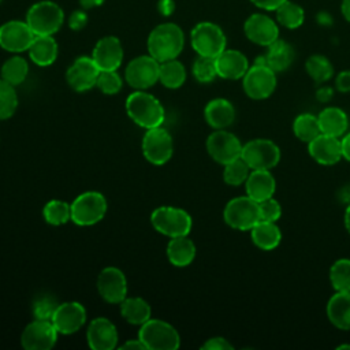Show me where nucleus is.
Returning a JSON list of instances; mask_svg holds the SVG:
<instances>
[{
  "label": "nucleus",
  "instance_id": "1",
  "mask_svg": "<svg viewBox=\"0 0 350 350\" xmlns=\"http://www.w3.org/2000/svg\"><path fill=\"white\" fill-rule=\"evenodd\" d=\"M146 45L148 53L159 63L176 59L183 49L185 34L176 23H160L149 33Z\"/></svg>",
  "mask_w": 350,
  "mask_h": 350
},
{
  "label": "nucleus",
  "instance_id": "2",
  "mask_svg": "<svg viewBox=\"0 0 350 350\" xmlns=\"http://www.w3.org/2000/svg\"><path fill=\"white\" fill-rule=\"evenodd\" d=\"M129 118L144 129H153L163 124L165 112L163 104L153 94L145 90H135L126 98Z\"/></svg>",
  "mask_w": 350,
  "mask_h": 350
},
{
  "label": "nucleus",
  "instance_id": "3",
  "mask_svg": "<svg viewBox=\"0 0 350 350\" xmlns=\"http://www.w3.org/2000/svg\"><path fill=\"white\" fill-rule=\"evenodd\" d=\"M25 21L36 36H53L63 25L64 12L55 1L42 0L27 10Z\"/></svg>",
  "mask_w": 350,
  "mask_h": 350
},
{
  "label": "nucleus",
  "instance_id": "4",
  "mask_svg": "<svg viewBox=\"0 0 350 350\" xmlns=\"http://www.w3.org/2000/svg\"><path fill=\"white\" fill-rule=\"evenodd\" d=\"M227 226L239 231H250L260 220V204L249 196H239L230 200L223 211Z\"/></svg>",
  "mask_w": 350,
  "mask_h": 350
},
{
  "label": "nucleus",
  "instance_id": "5",
  "mask_svg": "<svg viewBox=\"0 0 350 350\" xmlns=\"http://www.w3.org/2000/svg\"><path fill=\"white\" fill-rule=\"evenodd\" d=\"M138 338L146 350H176L180 345L178 331L170 323L159 319L145 321L138 331Z\"/></svg>",
  "mask_w": 350,
  "mask_h": 350
},
{
  "label": "nucleus",
  "instance_id": "6",
  "mask_svg": "<svg viewBox=\"0 0 350 350\" xmlns=\"http://www.w3.org/2000/svg\"><path fill=\"white\" fill-rule=\"evenodd\" d=\"M153 228L170 238L189 235L193 220L191 216L182 208L176 206H159L150 215Z\"/></svg>",
  "mask_w": 350,
  "mask_h": 350
},
{
  "label": "nucleus",
  "instance_id": "7",
  "mask_svg": "<svg viewBox=\"0 0 350 350\" xmlns=\"http://www.w3.org/2000/svg\"><path fill=\"white\" fill-rule=\"evenodd\" d=\"M190 42L197 55L216 57L226 49L227 38L219 25L200 22L191 29Z\"/></svg>",
  "mask_w": 350,
  "mask_h": 350
},
{
  "label": "nucleus",
  "instance_id": "8",
  "mask_svg": "<svg viewBox=\"0 0 350 350\" xmlns=\"http://www.w3.org/2000/svg\"><path fill=\"white\" fill-rule=\"evenodd\" d=\"M107 200L100 191H85L71 202V221L78 226H93L104 219Z\"/></svg>",
  "mask_w": 350,
  "mask_h": 350
},
{
  "label": "nucleus",
  "instance_id": "9",
  "mask_svg": "<svg viewBox=\"0 0 350 350\" xmlns=\"http://www.w3.org/2000/svg\"><path fill=\"white\" fill-rule=\"evenodd\" d=\"M241 157L252 170H272L280 161V149L272 139L254 138L243 144Z\"/></svg>",
  "mask_w": 350,
  "mask_h": 350
},
{
  "label": "nucleus",
  "instance_id": "10",
  "mask_svg": "<svg viewBox=\"0 0 350 350\" xmlns=\"http://www.w3.org/2000/svg\"><path fill=\"white\" fill-rule=\"evenodd\" d=\"M276 72L265 64L253 63L242 78L245 94L252 100H265L276 89Z\"/></svg>",
  "mask_w": 350,
  "mask_h": 350
},
{
  "label": "nucleus",
  "instance_id": "11",
  "mask_svg": "<svg viewBox=\"0 0 350 350\" xmlns=\"http://www.w3.org/2000/svg\"><path fill=\"white\" fill-rule=\"evenodd\" d=\"M159 67L160 63L153 56H137L126 66V82L135 90H145L159 82Z\"/></svg>",
  "mask_w": 350,
  "mask_h": 350
},
{
  "label": "nucleus",
  "instance_id": "12",
  "mask_svg": "<svg viewBox=\"0 0 350 350\" xmlns=\"http://www.w3.org/2000/svg\"><path fill=\"white\" fill-rule=\"evenodd\" d=\"M174 152L171 134L161 126L148 129L142 138L144 157L153 165L165 164Z\"/></svg>",
  "mask_w": 350,
  "mask_h": 350
},
{
  "label": "nucleus",
  "instance_id": "13",
  "mask_svg": "<svg viewBox=\"0 0 350 350\" xmlns=\"http://www.w3.org/2000/svg\"><path fill=\"white\" fill-rule=\"evenodd\" d=\"M242 146L239 138L226 129L215 130L206 138V152L219 164L226 165L241 157Z\"/></svg>",
  "mask_w": 350,
  "mask_h": 350
},
{
  "label": "nucleus",
  "instance_id": "14",
  "mask_svg": "<svg viewBox=\"0 0 350 350\" xmlns=\"http://www.w3.org/2000/svg\"><path fill=\"white\" fill-rule=\"evenodd\" d=\"M57 329L51 320L34 319L21 335L22 347L26 350H49L57 340Z\"/></svg>",
  "mask_w": 350,
  "mask_h": 350
},
{
  "label": "nucleus",
  "instance_id": "15",
  "mask_svg": "<svg viewBox=\"0 0 350 350\" xmlns=\"http://www.w3.org/2000/svg\"><path fill=\"white\" fill-rule=\"evenodd\" d=\"M36 34L26 21H8L0 26V46L12 53H21L30 48Z\"/></svg>",
  "mask_w": 350,
  "mask_h": 350
},
{
  "label": "nucleus",
  "instance_id": "16",
  "mask_svg": "<svg viewBox=\"0 0 350 350\" xmlns=\"http://www.w3.org/2000/svg\"><path fill=\"white\" fill-rule=\"evenodd\" d=\"M243 33L253 44L267 48L279 38V26L273 18L256 12L249 15L245 21Z\"/></svg>",
  "mask_w": 350,
  "mask_h": 350
},
{
  "label": "nucleus",
  "instance_id": "17",
  "mask_svg": "<svg viewBox=\"0 0 350 350\" xmlns=\"http://www.w3.org/2000/svg\"><path fill=\"white\" fill-rule=\"evenodd\" d=\"M100 68L92 56H79L66 71L68 86L75 92H88L96 86Z\"/></svg>",
  "mask_w": 350,
  "mask_h": 350
},
{
  "label": "nucleus",
  "instance_id": "18",
  "mask_svg": "<svg viewBox=\"0 0 350 350\" xmlns=\"http://www.w3.org/2000/svg\"><path fill=\"white\" fill-rule=\"evenodd\" d=\"M97 290L108 304H120L127 297V279L119 268L107 267L98 273Z\"/></svg>",
  "mask_w": 350,
  "mask_h": 350
},
{
  "label": "nucleus",
  "instance_id": "19",
  "mask_svg": "<svg viewBox=\"0 0 350 350\" xmlns=\"http://www.w3.org/2000/svg\"><path fill=\"white\" fill-rule=\"evenodd\" d=\"M59 334L70 335L82 328L86 321V309L77 301H67L59 304L52 320Z\"/></svg>",
  "mask_w": 350,
  "mask_h": 350
},
{
  "label": "nucleus",
  "instance_id": "20",
  "mask_svg": "<svg viewBox=\"0 0 350 350\" xmlns=\"http://www.w3.org/2000/svg\"><path fill=\"white\" fill-rule=\"evenodd\" d=\"M92 59L100 71L118 70L123 62V46L120 40L115 36L101 37L93 48Z\"/></svg>",
  "mask_w": 350,
  "mask_h": 350
},
{
  "label": "nucleus",
  "instance_id": "21",
  "mask_svg": "<svg viewBox=\"0 0 350 350\" xmlns=\"http://www.w3.org/2000/svg\"><path fill=\"white\" fill-rule=\"evenodd\" d=\"M86 340L93 350H113L119 340L118 329L109 319L96 317L88 327Z\"/></svg>",
  "mask_w": 350,
  "mask_h": 350
},
{
  "label": "nucleus",
  "instance_id": "22",
  "mask_svg": "<svg viewBox=\"0 0 350 350\" xmlns=\"http://www.w3.org/2000/svg\"><path fill=\"white\" fill-rule=\"evenodd\" d=\"M308 152L320 165H335L343 159L340 138L323 133L308 142Z\"/></svg>",
  "mask_w": 350,
  "mask_h": 350
},
{
  "label": "nucleus",
  "instance_id": "23",
  "mask_svg": "<svg viewBox=\"0 0 350 350\" xmlns=\"http://www.w3.org/2000/svg\"><path fill=\"white\" fill-rule=\"evenodd\" d=\"M217 77L228 81L242 79L250 67L247 57L238 49H224L215 57Z\"/></svg>",
  "mask_w": 350,
  "mask_h": 350
},
{
  "label": "nucleus",
  "instance_id": "24",
  "mask_svg": "<svg viewBox=\"0 0 350 350\" xmlns=\"http://www.w3.org/2000/svg\"><path fill=\"white\" fill-rule=\"evenodd\" d=\"M295 59V51L291 44H288L284 40L278 38L271 45L267 46V51L264 55L258 56L254 63L265 64L269 68H272L275 72L286 71Z\"/></svg>",
  "mask_w": 350,
  "mask_h": 350
},
{
  "label": "nucleus",
  "instance_id": "25",
  "mask_svg": "<svg viewBox=\"0 0 350 350\" xmlns=\"http://www.w3.org/2000/svg\"><path fill=\"white\" fill-rule=\"evenodd\" d=\"M246 196L257 202L273 197L276 191V180L271 170H252L245 182Z\"/></svg>",
  "mask_w": 350,
  "mask_h": 350
},
{
  "label": "nucleus",
  "instance_id": "26",
  "mask_svg": "<svg viewBox=\"0 0 350 350\" xmlns=\"http://www.w3.org/2000/svg\"><path fill=\"white\" fill-rule=\"evenodd\" d=\"M204 118L206 123L215 129H227L235 120V108L231 101L223 97L211 100L204 108Z\"/></svg>",
  "mask_w": 350,
  "mask_h": 350
},
{
  "label": "nucleus",
  "instance_id": "27",
  "mask_svg": "<svg viewBox=\"0 0 350 350\" xmlns=\"http://www.w3.org/2000/svg\"><path fill=\"white\" fill-rule=\"evenodd\" d=\"M329 323L342 331L350 329V291H335L325 306Z\"/></svg>",
  "mask_w": 350,
  "mask_h": 350
},
{
  "label": "nucleus",
  "instance_id": "28",
  "mask_svg": "<svg viewBox=\"0 0 350 350\" xmlns=\"http://www.w3.org/2000/svg\"><path fill=\"white\" fill-rule=\"evenodd\" d=\"M320 131L327 135L342 138L349 130L347 113L339 107H325L317 115Z\"/></svg>",
  "mask_w": 350,
  "mask_h": 350
},
{
  "label": "nucleus",
  "instance_id": "29",
  "mask_svg": "<svg viewBox=\"0 0 350 350\" xmlns=\"http://www.w3.org/2000/svg\"><path fill=\"white\" fill-rule=\"evenodd\" d=\"M30 60L40 66H51L57 57V42L52 36H36L30 48L27 49Z\"/></svg>",
  "mask_w": 350,
  "mask_h": 350
},
{
  "label": "nucleus",
  "instance_id": "30",
  "mask_svg": "<svg viewBox=\"0 0 350 350\" xmlns=\"http://www.w3.org/2000/svg\"><path fill=\"white\" fill-rule=\"evenodd\" d=\"M197 249L194 242L187 237H175L167 245V258L175 267H187L193 262Z\"/></svg>",
  "mask_w": 350,
  "mask_h": 350
},
{
  "label": "nucleus",
  "instance_id": "31",
  "mask_svg": "<svg viewBox=\"0 0 350 350\" xmlns=\"http://www.w3.org/2000/svg\"><path fill=\"white\" fill-rule=\"evenodd\" d=\"M250 238L254 246L261 250H273L282 241V231L275 221L260 220L252 230Z\"/></svg>",
  "mask_w": 350,
  "mask_h": 350
},
{
  "label": "nucleus",
  "instance_id": "32",
  "mask_svg": "<svg viewBox=\"0 0 350 350\" xmlns=\"http://www.w3.org/2000/svg\"><path fill=\"white\" fill-rule=\"evenodd\" d=\"M119 305L122 317L130 324L142 325L152 316L150 305L141 297H126Z\"/></svg>",
  "mask_w": 350,
  "mask_h": 350
},
{
  "label": "nucleus",
  "instance_id": "33",
  "mask_svg": "<svg viewBox=\"0 0 350 350\" xmlns=\"http://www.w3.org/2000/svg\"><path fill=\"white\" fill-rule=\"evenodd\" d=\"M186 81V68L185 66L176 60H165L160 63L159 67V82L168 89H178Z\"/></svg>",
  "mask_w": 350,
  "mask_h": 350
},
{
  "label": "nucleus",
  "instance_id": "34",
  "mask_svg": "<svg viewBox=\"0 0 350 350\" xmlns=\"http://www.w3.org/2000/svg\"><path fill=\"white\" fill-rule=\"evenodd\" d=\"M27 74H29L27 60L19 55H14L8 57L0 68L1 79L11 83L12 86L21 85L26 79Z\"/></svg>",
  "mask_w": 350,
  "mask_h": 350
},
{
  "label": "nucleus",
  "instance_id": "35",
  "mask_svg": "<svg viewBox=\"0 0 350 350\" xmlns=\"http://www.w3.org/2000/svg\"><path fill=\"white\" fill-rule=\"evenodd\" d=\"M275 12H276L278 25L290 30L298 29L299 26H302L305 21L304 8L299 4L290 0H286L280 7L275 10Z\"/></svg>",
  "mask_w": 350,
  "mask_h": 350
},
{
  "label": "nucleus",
  "instance_id": "36",
  "mask_svg": "<svg viewBox=\"0 0 350 350\" xmlns=\"http://www.w3.org/2000/svg\"><path fill=\"white\" fill-rule=\"evenodd\" d=\"M305 70L308 75L316 83H324L334 75V66L328 57L324 55H310L305 62Z\"/></svg>",
  "mask_w": 350,
  "mask_h": 350
},
{
  "label": "nucleus",
  "instance_id": "37",
  "mask_svg": "<svg viewBox=\"0 0 350 350\" xmlns=\"http://www.w3.org/2000/svg\"><path fill=\"white\" fill-rule=\"evenodd\" d=\"M293 133L299 141L305 144L310 142L313 138L321 134L317 116L308 112L299 113L293 122Z\"/></svg>",
  "mask_w": 350,
  "mask_h": 350
},
{
  "label": "nucleus",
  "instance_id": "38",
  "mask_svg": "<svg viewBox=\"0 0 350 350\" xmlns=\"http://www.w3.org/2000/svg\"><path fill=\"white\" fill-rule=\"evenodd\" d=\"M42 216L51 226H62L71 220V205L62 200H51L44 205Z\"/></svg>",
  "mask_w": 350,
  "mask_h": 350
},
{
  "label": "nucleus",
  "instance_id": "39",
  "mask_svg": "<svg viewBox=\"0 0 350 350\" xmlns=\"http://www.w3.org/2000/svg\"><path fill=\"white\" fill-rule=\"evenodd\" d=\"M329 283L335 291H350V258H338L329 267Z\"/></svg>",
  "mask_w": 350,
  "mask_h": 350
},
{
  "label": "nucleus",
  "instance_id": "40",
  "mask_svg": "<svg viewBox=\"0 0 350 350\" xmlns=\"http://www.w3.org/2000/svg\"><path fill=\"white\" fill-rule=\"evenodd\" d=\"M223 180L228 186H241L246 182L252 168L246 164V161L242 157H238L228 164L223 165Z\"/></svg>",
  "mask_w": 350,
  "mask_h": 350
},
{
  "label": "nucleus",
  "instance_id": "41",
  "mask_svg": "<svg viewBox=\"0 0 350 350\" xmlns=\"http://www.w3.org/2000/svg\"><path fill=\"white\" fill-rule=\"evenodd\" d=\"M18 108L15 86L0 78V120L11 118Z\"/></svg>",
  "mask_w": 350,
  "mask_h": 350
},
{
  "label": "nucleus",
  "instance_id": "42",
  "mask_svg": "<svg viewBox=\"0 0 350 350\" xmlns=\"http://www.w3.org/2000/svg\"><path fill=\"white\" fill-rule=\"evenodd\" d=\"M193 71V77L201 82V83H209L212 82L216 77H217V71H216V63H215V57H209V56H197V59L193 63L191 67Z\"/></svg>",
  "mask_w": 350,
  "mask_h": 350
},
{
  "label": "nucleus",
  "instance_id": "43",
  "mask_svg": "<svg viewBox=\"0 0 350 350\" xmlns=\"http://www.w3.org/2000/svg\"><path fill=\"white\" fill-rule=\"evenodd\" d=\"M59 304L53 295L44 294L33 302V316L38 320H52Z\"/></svg>",
  "mask_w": 350,
  "mask_h": 350
},
{
  "label": "nucleus",
  "instance_id": "44",
  "mask_svg": "<svg viewBox=\"0 0 350 350\" xmlns=\"http://www.w3.org/2000/svg\"><path fill=\"white\" fill-rule=\"evenodd\" d=\"M123 85V81L120 75L116 72V70H104L100 71L96 86L103 92L104 94H116L120 92Z\"/></svg>",
  "mask_w": 350,
  "mask_h": 350
},
{
  "label": "nucleus",
  "instance_id": "45",
  "mask_svg": "<svg viewBox=\"0 0 350 350\" xmlns=\"http://www.w3.org/2000/svg\"><path fill=\"white\" fill-rule=\"evenodd\" d=\"M260 204V217L261 220L265 221H278L282 216V206L279 204L278 200H275L273 197L267 198Z\"/></svg>",
  "mask_w": 350,
  "mask_h": 350
},
{
  "label": "nucleus",
  "instance_id": "46",
  "mask_svg": "<svg viewBox=\"0 0 350 350\" xmlns=\"http://www.w3.org/2000/svg\"><path fill=\"white\" fill-rule=\"evenodd\" d=\"M88 23V14L86 11L82 8V10H75L71 12L70 18H68V26L71 30H82Z\"/></svg>",
  "mask_w": 350,
  "mask_h": 350
},
{
  "label": "nucleus",
  "instance_id": "47",
  "mask_svg": "<svg viewBox=\"0 0 350 350\" xmlns=\"http://www.w3.org/2000/svg\"><path fill=\"white\" fill-rule=\"evenodd\" d=\"M204 350H232L234 346L223 336H213L206 339V342L201 346Z\"/></svg>",
  "mask_w": 350,
  "mask_h": 350
},
{
  "label": "nucleus",
  "instance_id": "48",
  "mask_svg": "<svg viewBox=\"0 0 350 350\" xmlns=\"http://www.w3.org/2000/svg\"><path fill=\"white\" fill-rule=\"evenodd\" d=\"M335 88L340 93H350V70H343L336 75Z\"/></svg>",
  "mask_w": 350,
  "mask_h": 350
},
{
  "label": "nucleus",
  "instance_id": "49",
  "mask_svg": "<svg viewBox=\"0 0 350 350\" xmlns=\"http://www.w3.org/2000/svg\"><path fill=\"white\" fill-rule=\"evenodd\" d=\"M256 7L265 10V11H275L280 7L286 0H250Z\"/></svg>",
  "mask_w": 350,
  "mask_h": 350
},
{
  "label": "nucleus",
  "instance_id": "50",
  "mask_svg": "<svg viewBox=\"0 0 350 350\" xmlns=\"http://www.w3.org/2000/svg\"><path fill=\"white\" fill-rule=\"evenodd\" d=\"M334 97V89L331 86H321L316 90V100L320 103H328Z\"/></svg>",
  "mask_w": 350,
  "mask_h": 350
},
{
  "label": "nucleus",
  "instance_id": "51",
  "mask_svg": "<svg viewBox=\"0 0 350 350\" xmlns=\"http://www.w3.org/2000/svg\"><path fill=\"white\" fill-rule=\"evenodd\" d=\"M175 10V3L174 0H159L157 1V11L163 16H170Z\"/></svg>",
  "mask_w": 350,
  "mask_h": 350
},
{
  "label": "nucleus",
  "instance_id": "52",
  "mask_svg": "<svg viewBox=\"0 0 350 350\" xmlns=\"http://www.w3.org/2000/svg\"><path fill=\"white\" fill-rule=\"evenodd\" d=\"M120 349H123V350H124V349H126V350H146L145 345L141 342L139 338L126 340V342L120 346Z\"/></svg>",
  "mask_w": 350,
  "mask_h": 350
},
{
  "label": "nucleus",
  "instance_id": "53",
  "mask_svg": "<svg viewBox=\"0 0 350 350\" xmlns=\"http://www.w3.org/2000/svg\"><path fill=\"white\" fill-rule=\"evenodd\" d=\"M340 145H342V156H343V159L350 161V131H347L340 138Z\"/></svg>",
  "mask_w": 350,
  "mask_h": 350
},
{
  "label": "nucleus",
  "instance_id": "54",
  "mask_svg": "<svg viewBox=\"0 0 350 350\" xmlns=\"http://www.w3.org/2000/svg\"><path fill=\"white\" fill-rule=\"evenodd\" d=\"M105 0H79V5L83 10H90V8H96L100 7Z\"/></svg>",
  "mask_w": 350,
  "mask_h": 350
},
{
  "label": "nucleus",
  "instance_id": "55",
  "mask_svg": "<svg viewBox=\"0 0 350 350\" xmlns=\"http://www.w3.org/2000/svg\"><path fill=\"white\" fill-rule=\"evenodd\" d=\"M340 12H342L343 18H345L347 22H350V0H342Z\"/></svg>",
  "mask_w": 350,
  "mask_h": 350
},
{
  "label": "nucleus",
  "instance_id": "56",
  "mask_svg": "<svg viewBox=\"0 0 350 350\" xmlns=\"http://www.w3.org/2000/svg\"><path fill=\"white\" fill-rule=\"evenodd\" d=\"M343 221H345V227H346L347 232L350 234V202H349V205L346 206L345 216H343Z\"/></svg>",
  "mask_w": 350,
  "mask_h": 350
},
{
  "label": "nucleus",
  "instance_id": "57",
  "mask_svg": "<svg viewBox=\"0 0 350 350\" xmlns=\"http://www.w3.org/2000/svg\"><path fill=\"white\" fill-rule=\"evenodd\" d=\"M339 349H350V345H339V346H338V350H339Z\"/></svg>",
  "mask_w": 350,
  "mask_h": 350
},
{
  "label": "nucleus",
  "instance_id": "58",
  "mask_svg": "<svg viewBox=\"0 0 350 350\" xmlns=\"http://www.w3.org/2000/svg\"><path fill=\"white\" fill-rule=\"evenodd\" d=\"M0 3H1V0H0Z\"/></svg>",
  "mask_w": 350,
  "mask_h": 350
}]
</instances>
